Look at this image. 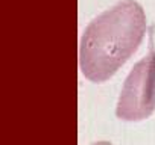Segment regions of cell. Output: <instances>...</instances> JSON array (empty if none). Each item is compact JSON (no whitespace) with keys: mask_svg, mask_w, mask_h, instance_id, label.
I'll return each instance as SVG.
<instances>
[{"mask_svg":"<svg viewBox=\"0 0 155 145\" xmlns=\"http://www.w3.org/2000/svg\"><path fill=\"white\" fill-rule=\"evenodd\" d=\"M146 32V15L135 0H122L96 17L79 44V66L85 79L101 83L113 77L135 53Z\"/></svg>","mask_w":155,"mask_h":145,"instance_id":"1","label":"cell"},{"mask_svg":"<svg viewBox=\"0 0 155 145\" xmlns=\"http://www.w3.org/2000/svg\"><path fill=\"white\" fill-rule=\"evenodd\" d=\"M155 110V50L134 65L119 97L116 115L122 121H141Z\"/></svg>","mask_w":155,"mask_h":145,"instance_id":"2","label":"cell"}]
</instances>
